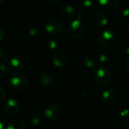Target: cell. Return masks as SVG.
Listing matches in <instances>:
<instances>
[{
  "label": "cell",
  "mask_w": 129,
  "mask_h": 129,
  "mask_svg": "<svg viewBox=\"0 0 129 129\" xmlns=\"http://www.w3.org/2000/svg\"><path fill=\"white\" fill-rule=\"evenodd\" d=\"M28 82L29 80L27 76L20 72L12 73L6 79V84L8 87L15 90H20L25 88L28 84Z\"/></svg>",
  "instance_id": "cell-1"
},
{
  "label": "cell",
  "mask_w": 129,
  "mask_h": 129,
  "mask_svg": "<svg viewBox=\"0 0 129 129\" xmlns=\"http://www.w3.org/2000/svg\"><path fill=\"white\" fill-rule=\"evenodd\" d=\"M93 76L96 83L102 87H108L111 84L112 81L111 72L105 66H100L96 68L93 71Z\"/></svg>",
  "instance_id": "cell-2"
},
{
  "label": "cell",
  "mask_w": 129,
  "mask_h": 129,
  "mask_svg": "<svg viewBox=\"0 0 129 129\" xmlns=\"http://www.w3.org/2000/svg\"><path fill=\"white\" fill-rule=\"evenodd\" d=\"M68 33L72 38L80 40L85 37L87 29L81 20L75 19L68 26Z\"/></svg>",
  "instance_id": "cell-3"
},
{
  "label": "cell",
  "mask_w": 129,
  "mask_h": 129,
  "mask_svg": "<svg viewBox=\"0 0 129 129\" xmlns=\"http://www.w3.org/2000/svg\"><path fill=\"white\" fill-rule=\"evenodd\" d=\"M115 40V34L112 30H105L98 37V44L103 49L111 47Z\"/></svg>",
  "instance_id": "cell-4"
},
{
  "label": "cell",
  "mask_w": 129,
  "mask_h": 129,
  "mask_svg": "<svg viewBox=\"0 0 129 129\" xmlns=\"http://www.w3.org/2000/svg\"><path fill=\"white\" fill-rule=\"evenodd\" d=\"M61 112V109L60 106L56 103H51L46 106L43 114L47 120L54 121L59 117Z\"/></svg>",
  "instance_id": "cell-5"
},
{
  "label": "cell",
  "mask_w": 129,
  "mask_h": 129,
  "mask_svg": "<svg viewBox=\"0 0 129 129\" xmlns=\"http://www.w3.org/2000/svg\"><path fill=\"white\" fill-rule=\"evenodd\" d=\"M6 61L12 70L16 72L23 70L25 66L24 59L19 55H12L7 58Z\"/></svg>",
  "instance_id": "cell-6"
},
{
  "label": "cell",
  "mask_w": 129,
  "mask_h": 129,
  "mask_svg": "<svg viewBox=\"0 0 129 129\" xmlns=\"http://www.w3.org/2000/svg\"><path fill=\"white\" fill-rule=\"evenodd\" d=\"M64 26L61 21L58 19H51L45 25V30L51 35H58L63 30Z\"/></svg>",
  "instance_id": "cell-7"
},
{
  "label": "cell",
  "mask_w": 129,
  "mask_h": 129,
  "mask_svg": "<svg viewBox=\"0 0 129 129\" xmlns=\"http://www.w3.org/2000/svg\"><path fill=\"white\" fill-rule=\"evenodd\" d=\"M68 60L69 58L67 54L62 50H58L54 54L52 57V64L55 67L61 69L67 64Z\"/></svg>",
  "instance_id": "cell-8"
},
{
  "label": "cell",
  "mask_w": 129,
  "mask_h": 129,
  "mask_svg": "<svg viewBox=\"0 0 129 129\" xmlns=\"http://www.w3.org/2000/svg\"><path fill=\"white\" fill-rule=\"evenodd\" d=\"M4 112L9 115H15L20 110V103L15 99H9L5 102L3 106Z\"/></svg>",
  "instance_id": "cell-9"
},
{
  "label": "cell",
  "mask_w": 129,
  "mask_h": 129,
  "mask_svg": "<svg viewBox=\"0 0 129 129\" xmlns=\"http://www.w3.org/2000/svg\"><path fill=\"white\" fill-rule=\"evenodd\" d=\"M116 98H117L116 93L112 89H109L103 91L101 95V100L103 103L106 105L113 104L115 102Z\"/></svg>",
  "instance_id": "cell-10"
},
{
  "label": "cell",
  "mask_w": 129,
  "mask_h": 129,
  "mask_svg": "<svg viewBox=\"0 0 129 129\" xmlns=\"http://www.w3.org/2000/svg\"><path fill=\"white\" fill-rule=\"evenodd\" d=\"M40 84H41L42 87H45V88H50L54 83V80L52 76L47 72H43L40 75Z\"/></svg>",
  "instance_id": "cell-11"
},
{
  "label": "cell",
  "mask_w": 129,
  "mask_h": 129,
  "mask_svg": "<svg viewBox=\"0 0 129 129\" xmlns=\"http://www.w3.org/2000/svg\"><path fill=\"white\" fill-rule=\"evenodd\" d=\"M83 62L87 69H94L98 63V58L93 54H87L84 57Z\"/></svg>",
  "instance_id": "cell-12"
},
{
  "label": "cell",
  "mask_w": 129,
  "mask_h": 129,
  "mask_svg": "<svg viewBox=\"0 0 129 129\" xmlns=\"http://www.w3.org/2000/svg\"><path fill=\"white\" fill-rule=\"evenodd\" d=\"M98 4L107 10H114L119 5V0H97Z\"/></svg>",
  "instance_id": "cell-13"
},
{
  "label": "cell",
  "mask_w": 129,
  "mask_h": 129,
  "mask_svg": "<svg viewBox=\"0 0 129 129\" xmlns=\"http://www.w3.org/2000/svg\"><path fill=\"white\" fill-rule=\"evenodd\" d=\"M60 14L64 19H72L75 16V11L72 6L66 5L61 7L60 10Z\"/></svg>",
  "instance_id": "cell-14"
},
{
  "label": "cell",
  "mask_w": 129,
  "mask_h": 129,
  "mask_svg": "<svg viewBox=\"0 0 129 129\" xmlns=\"http://www.w3.org/2000/svg\"><path fill=\"white\" fill-rule=\"evenodd\" d=\"M26 126L24 122L20 118L12 119L10 122H9L6 129H25Z\"/></svg>",
  "instance_id": "cell-15"
},
{
  "label": "cell",
  "mask_w": 129,
  "mask_h": 129,
  "mask_svg": "<svg viewBox=\"0 0 129 129\" xmlns=\"http://www.w3.org/2000/svg\"><path fill=\"white\" fill-rule=\"evenodd\" d=\"M43 121V118L40 114L39 113H33L30 115L29 118V122L30 125L33 127H38L41 124Z\"/></svg>",
  "instance_id": "cell-16"
},
{
  "label": "cell",
  "mask_w": 129,
  "mask_h": 129,
  "mask_svg": "<svg viewBox=\"0 0 129 129\" xmlns=\"http://www.w3.org/2000/svg\"><path fill=\"white\" fill-rule=\"evenodd\" d=\"M95 20H96V23L100 26V27H105L108 24V18L107 16L103 14V13H99L96 15V18H95Z\"/></svg>",
  "instance_id": "cell-17"
},
{
  "label": "cell",
  "mask_w": 129,
  "mask_h": 129,
  "mask_svg": "<svg viewBox=\"0 0 129 129\" xmlns=\"http://www.w3.org/2000/svg\"><path fill=\"white\" fill-rule=\"evenodd\" d=\"M41 32H42V29H41L40 27H39V26H33L29 29L28 34H29V36L30 37L36 38V37H38L41 34Z\"/></svg>",
  "instance_id": "cell-18"
},
{
  "label": "cell",
  "mask_w": 129,
  "mask_h": 129,
  "mask_svg": "<svg viewBox=\"0 0 129 129\" xmlns=\"http://www.w3.org/2000/svg\"><path fill=\"white\" fill-rule=\"evenodd\" d=\"M10 68L7 62L4 61H0V75H6L9 74Z\"/></svg>",
  "instance_id": "cell-19"
},
{
  "label": "cell",
  "mask_w": 129,
  "mask_h": 129,
  "mask_svg": "<svg viewBox=\"0 0 129 129\" xmlns=\"http://www.w3.org/2000/svg\"><path fill=\"white\" fill-rule=\"evenodd\" d=\"M80 4L83 8L91 9L94 6L93 0H80Z\"/></svg>",
  "instance_id": "cell-20"
},
{
  "label": "cell",
  "mask_w": 129,
  "mask_h": 129,
  "mask_svg": "<svg viewBox=\"0 0 129 129\" xmlns=\"http://www.w3.org/2000/svg\"><path fill=\"white\" fill-rule=\"evenodd\" d=\"M98 61L101 64H103V66H106V64H107L109 61V57L106 54H104V53L100 54L98 58Z\"/></svg>",
  "instance_id": "cell-21"
},
{
  "label": "cell",
  "mask_w": 129,
  "mask_h": 129,
  "mask_svg": "<svg viewBox=\"0 0 129 129\" xmlns=\"http://www.w3.org/2000/svg\"><path fill=\"white\" fill-rule=\"evenodd\" d=\"M47 46H48V48L50 50H55L58 48V43H57V42L55 41V40H51L48 41Z\"/></svg>",
  "instance_id": "cell-22"
},
{
  "label": "cell",
  "mask_w": 129,
  "mask_h": 129,
  "mask_svg": "<svg viewBox=\"0 0 129 129\" xmlns=\"http://www.w3.org/2000/svg\"><path fill=\"white\" fill-rule=\"evenodd\" d=\"M6 98V92L5 90V89L0 86V103L3 102Z\"/></svg>",
  "instance_id": "cell-23"
},
{
  "label": "cell",
  "mask_w": 129,
  "mask_h": 129,
  "mask_svg": "<svg viewBox=\"0 0 129 129\" xmlns=\"http://www.w3.org/2000/svg\"><path fill=\"white\" fill-rule=\"evenodd\" d=\"M7 58L6 51L4 49L0 48V61H6Z\"/></svg>",
  "instance_id": "cell-24"
},
{
  "label": "cell",
  "mask_w": 129,
  "mask_h": 129,
  "mask_svg": "<svg viewBox=\"0 0 129 129\" xmlns=\"http://www.w3.org/2000/svg\"><path fill=\"white\" fill-rule=\"evenodd\" d=\"M121 13L124 18L129 17V6H124L121 9Z\"/></svg>",
  "instance_id": "cell-25"
},
{
  "label": "cell",
  "mask_w": 129,
  "mask_h": 129,
  "mask_svg": "<svg viewBox=\"0 0 129 129\" xmlns=\"http://www.w3.org/2000/svg\"><path fill=\"white\" fill-rule=\"evenodd\" d=\"M121 52L127 56H129V45L125 44L121 47Z\"/></svg>",
  "instance_id": "cell-26"
},
{
  "label": "cell",
  "mask_w": 129,
  "mask_h": 129,
  "mask_svg": "<svg viewBox=\"0 0 129 129\" xmlns=\"http://www.w3.org/2000/svg\"><path fill=\"white\" fill-rule=\"evenodd\" d=\"M5 35H6L5 29H4V27L2 25H0V42H2L4 40Z\"/></svg>",
  "instance_id": "cell-27"
},
{
  "label": "cell",
  "mask_w": 129,
  "mask_h": 129,
  "mask_svg": "<svg viewBox=\"0 0 129 129\" xmlns=\"http://www.w3.org/2000/svg\"><path fill=\"white\" fill-rule=\"evenodd\" d=\"M85 16H86V14H85V12H84V11H83V10H80L79 12H78V18L77 19H78V20H82L83 18H85Z\"/></svg>",
  "instance_id": "cell-28"
},
{
  "label": "cell",
  "mask_w": 129,
  "mask_h": 129,
  "mask_svg": "<svg viewBox=\"0 0 129 129\" xmlns=\"http://www.w3.org/2000/svg\"><path fill=\"white\" fill-rule=\"evenodd\" d=\"M128 115H129V109H124V110H122L121 112V115L122 117H126Z\"/></svg>",
  "instance_id": "cell-29"
},
{
  "label": "cell",
  "mask_w": 129,
  "mask_h": 129,
  "mask_svg": "<svg viewBox=\"0 0 129 129\" xmlns=\"http://www.w3.org/2000/svg\"><path fill=\"white\" fill-rule=\"evenodd\" d=\"M46 1L49 4H55V3H58L60 0H46Z\"/></svg>",
  "instance_id": "cell-30"
},
{
  "label": "cell",
  "mask_w": 129,
  "mask_h": 129,
  "mask_svg": "<svg viewBox=\"0 0 129 129\" xmlns=\"http://www.w3.org/2000/svg\"><path fill=\"white\" fill-rule=\"evenodd\" d=\"M125 68L127 69V70L129 71V56H127V58L125 61Z\"/></svg>",
  "instance_id": "cell-31"
},
{
  "label": "cell",
  "mask_w": 129,
  "mask_h": 129,
  "mask_svg": "<svg viewBox=\"0 0 129 129\" xmlns=\"http://www.w3.org/2000/svg\"><path fill=\"white\" fill-rule=\"evenodd\" d=\"M0 129H5V125L3 121H0Z\"/></svg>",
  "instance_id": "cell-32"
},
{
  "label": "cell",
  "mask_w": 129,
  "mask_h": 129,
  "mask_svg": "<svg viewBox=\"0 0 129 129\" xmlns=\"http://www.w3.org/2000/svg\"><path fill=\"white\" fill-rule=\"evenodd\" d=\"M127 30H128V32H129V21H128L127 25Z\"/></svg>",
  "instance_id": "cell-33"
},
{
  "label": "cell",
  "mask_w": 129,
  "mask_h": 129,
  "mask_svg": "<svg viewBox=\"0 0 129 129\" xmlns=\"http://www.w3.org/2000/svg\"><path fill=\"white\" fill-rule=\"evenodd\" d=\"M6 0H0V3H5Z\"/></svg>",
  "instance_id": "cell-34"
}]
</instances>
